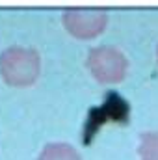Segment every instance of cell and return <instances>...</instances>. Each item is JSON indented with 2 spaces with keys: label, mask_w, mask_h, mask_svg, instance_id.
<instances>
[{
  "label": "cell",
  "mask_w": 158,
  "mask_h": 160,
  "mask_svg": "<svg viewBox=\"0 0 158 160\" xmlns=\"http://www.w3.org/2000/svg\"><path fill=\"white\" fill-rule=\"evenodd\" d=\"M41 73L37 50L24 47H9L0 54V75L6 84L15 88L32 86Z\"/></svg>",
  "instance_id": "cell-1"
},
{
  "label": "cell",
  "mask_w": 158,
  "mask_h": 160,
  "mask_svg": "<svg viewBox=\"0 0 158 160\" xmlns=\"http://www.w3.org/2000/svg\"><path fill=\"white\" fill-rule=\"evenodd\" d=\"M130 121V104L116 91H108L104 101L99 106L89 108L87 118L84 123V132H82V143L89 145L97 132L106 125V123H116V125H126Z\"/></svg>",
  "instance_id": "cell-2"
},
{
  "label": "cell",
  "mask_w": 158,
  "mask_h": 160,
  "mask_svg": "<svg viewBox=\"0 0 158 160\" xmlns=\"http://www.w3.org/2000/svg\"><path fill=\"white\" fill-rule=\"evenodd\" d=\"M87 67L99 82L117 84V82H123L126 77L128 60L119 48L110 47V45H102V47H95L89 50Z\"/></svg>",
  "instance_id": "cell-3"
},
{
  "label": "cell",
  "mask_w": 158,
  "mask_h": 160,
  "mask_svg": "<svg viewBox=\"0 0 158 160\" xmlns=\"http://www.w3.org/2000/svg\"><path fill=\"white\" fill-rule=\"evenodd\" d=\"M63 26L77 39H93L108 24V13L99 8H75L63 11Z\"/></svg>",
  "instance_id": "cell-4"
},
{
  "label": "cell",
  "mask_w": 158,
  "mask_h": 160,
  "mask_svg": "<svg viewBox=\"0 0 158 160\" xmlns=\"http://www.w3.org/2000/svg\"><path fill=\"white\" fill-rule=\"evenodd\" d=\"M37 160H82L78 151L69 143H48L43 147Z\"/></svg>",
  "instance_id": "cell-5"
},
{
  "label": "cell",
  "mask_w": 158,
  "mask_h": 160,
  "mask_svg": "<svg viewBox=\"0 0 158 160\" xmlns=\"http://www.w3.org/2000/svg\"><path fill=\"white\" fill-rule=\"evenodd\" d=\"M138 155L141 160H158V132L141 134Z\"/></svg>",
  "instance_id": "cell-6"
},
{
  "label": "cell",
  "mask_w": 158,
  "mask_h": 160,
  "mask_svg": "<svg viewBox=\"0 0 158 160\" xmlns=\"http://www.w3.org/2000/svg\"><path fill=\"white\" fill-rule=\"evenodd\" d=\"M156 58H158V48H156Z\"/></svg>",
  "instance_id": "cell-7"
}]
</instances>
